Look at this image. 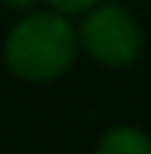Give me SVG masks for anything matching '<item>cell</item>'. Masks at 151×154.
<instances>
[{
    "label": "cell",
    "instance_id": "6da1fadb",
    "mask_svg": "<svg viewBox=\"0 0 151 154\" xmlns=\"http://www.w3.org/2000/svg\"><path fill=\"white\" fill-rule=\"evenodd\" d=\"M78 49V27L68 16L51 8L27 11L5 32L3 62L24 84H49L73 68Z\"/></svg>",
    "mask_w": 151,
    "mask_h": 154
},
{
    "label": "cell",
    "instance_id": "7a4b0ae2",
    "mask_svg": "<svg viewBox=\"0 0 151 154\" xmlns=\"http://www.w3.org/2000/svg\"><path fill=\"white\" fill-rule=\"evenodd\" d=\"M81 49L103 68H130L143 51V27L122 3H100L78 22Z\"/></svg>",
    "mask_w": 151,
    "mask_h": 154
},
{
    "label": "cell",
    "instance_id": "3957f363",
    "mask_svg": "<svg viewBox=\"0 0 151 154\" xmlns=\"http://www.w3.org/2000/svg\"><path fill=\"white\" fill-rule=\"evenodd\" d=\"M95 154H151V135L135 125H116L100 135Z\"/></svg>",
    "mask_w": 151,
    "mask_h": 154
},
{
    "label": "cell",
    "instance_id": "277c9868",
    "mask_svg": "<svg viewBox=\"0 0 151 154\" xmlns=\"http://www.w3.org/2000/svg\"><path fill=\"white\" fill-rule=\"evenodd\" d=\"M103 0H46V8H51V11H57V14H62V16H84V14H89L95 5H100Z\"/></svg>",
    "mask_w": 151,
    "mask_h": 154
},
{
    "label": "cell",
    "instance_id": "5b68a950",
    "mask_svg": "<svg viewBox=\"0 0 151 154\" xmlns=\"http://www.w3.org/2000/svg\"><path fill=\"white\" fill-rule=\"evenodd\" d=\"M38 0H0V5L3 8H8V11H22V14H27V11H32V5H35Z\"/></svg>",
    "mask_w": 151,
    "mask_h": 154
}]
</instances>
